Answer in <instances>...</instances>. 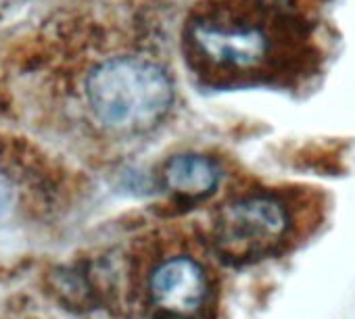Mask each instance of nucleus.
<instances>
[{
  "label": "nucleus",
  "mask_w": 355,
  "mask_h": 319,
  "mask_svg": "<svg viewBox=\"0 0 355 319\" xmlns=\"http://www.w3.org/2000/svg\"><path fill=\"white\" fill-rule=\"evenodd\" d=\"M182 53L214 88L286 86L315 59L305 21L278 0H205L184 21Z\"/></svg>",
  "instance_id": "f257e3e1"
},
{
  "label": "nucleus",
  "mask_w": 355,
  "mask_h": 319,
  "mask_svg": "<svg viewBox=\"0 0 355 319\" xmlns=\"http://www.w3.org/2000/svg\"><path fill=\"white\" fill-rule=\"evenodd\" d=\"M84 104L92 121L119 138L157 129L175 104L171 71L148 53H117L101 59L84 78Z\"/></svg>",
  "instance_id": "f03ea898"
},
{
  "label": "nucleus",
  "mask_w": 355,
  "mask_h": 319,
  "mask_svg": "<svg viewBox=\"0 0 355 319\" xmlns=\"http://www.w3.org/2000/svg\"><path fill=\"white\" fill-rule=\"evenodd\" d=\"M291 230V213L282 199L253 192L226 203L214 221L216 253L232 265H245L276 253Z\"/></svg>",
  "instance_id": "7ed1b4c3"
},
{
  "label": "nucleus",
  "mask_w": 355,
  "mask_h": 319,
  "mask_svg": "<svg viewBox=\"0 0 355 319\" xmlns=\"http://www.w3.org/2000/svg\"><path fill=\"white\" fill-rule=\"evenodd\" d=\"M148 296L169 317L191 319L199 315L209 296L205 267L191 255L161 259L148 275Z\"/></svg>",
  "instance_id": "20e7f679"
},
{
  "label": "nucleus",
  "mask_w": 355,
  "mask_h": 319,
  "mask_svg": "<svg viewBox=\"0 0 355 319\" xmlns=\"http://www.w3.org/2000/svg\"><path fill=\"white\" fill-rule=\"evenodd\" d=\"M222 182V167L216 158L201 152H182L167 158L161 170V186L182 203L209 199Z\"/></svg>",
  "instance_id": "39448f33"
}]
</instances>
